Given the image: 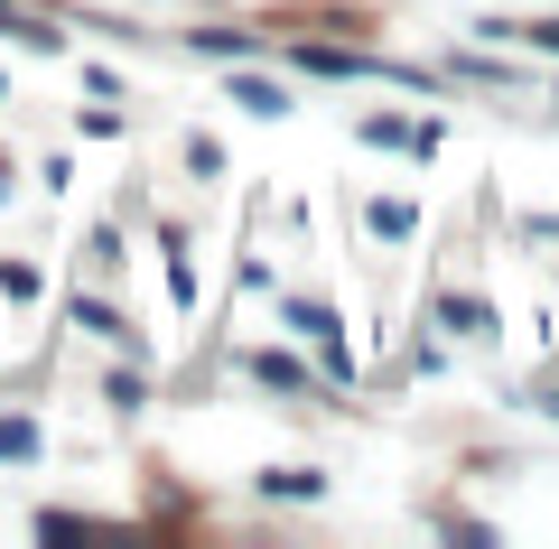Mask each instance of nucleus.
Here are the masks:
<instances>
[{"label": "nucleus", "instance_id": "nucleus-3", "mask_svg": "<svg viewBox=\"0 0 559 549\" xmlns=\"http://www.w3.org/2000/svg\"><path fill=\"white\" fill-rule=\"evenodd\" d=\"M540 47H559V20H550V28H540Z\"/></svg>", "mask_w": 559, "mask_h": 549}, {"label": "nucleus", "instance_id": "nucleus-1", "mask_svg": "<svg viewBox=\"0 0 559 549\" xmlns=\"http://www.w3.org/2000/svg\"><path fill=\"white\" fill-rule=\"evenodd\" d=\"M234 103H242V112H261V121L289 112V94H280V84H261V75H242V84H234Z\"/></svg>", "mask_w": 559, "mask_h": 549}, {"label": "nucleus", "instance_id": "nucleus-2", "mask_svg": "<svg viewBox=\"0 0 559 549\" xmlns=\"http://www.w3.org/2000/svg\"><path fill=\"white\" fill-rule=\"evenodd\" d=\"M0 456H38V429L28 419H0Z\"/></svg>", "mask_w": 559, "mask_h": 549}]
</instances>
